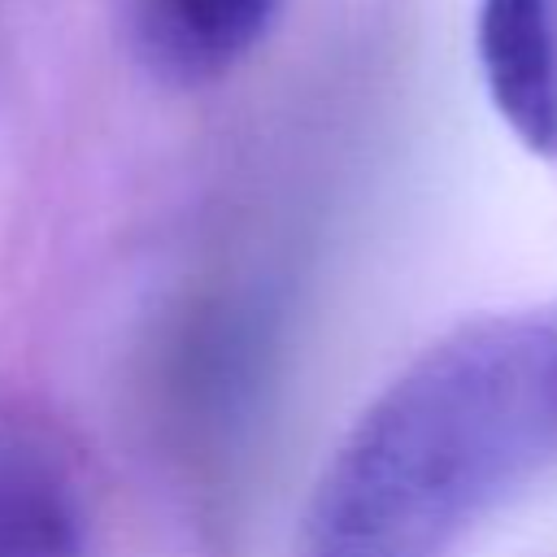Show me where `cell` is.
Segmentation results:
<instances>
[{
    "label": "cell",
    "mask_w": 557,
    "mask_h": 557,
    "mask_svg": "<svg viewBox=\"0 0 557 557\" xmlns=\"http://www.w3.org/2000/svg\"><path fill=\"white\" fill-rule=\"evenodd\" d=\"M557 461V305L483 313L426 344L344 431L292 557H453Z\"/></svg>",
    "instance_id": "1"
},
{
    "label": "cell",
    "mask_w": 557,
    "mask_h": 557,
    "mask_svg": "<svg viewBox=\"0 0 557 557\" xmlns=\"http://www.w3.org/2000/svg\"><path fill=\"white\" fill-rule=\"evenodd\" d=\"M474 48L500 122L557 161V0H479Z\"/></svg>",
    "instance_id": "2"
},
{
    "label": "cell",
    "mask_w": 557,
    "mask_h": 557,
    "mask_svg": "<svg viewBox=\"0 0 557 557\" xmlns=\"http://www.w3.org/2000/svg\"><path fill=\"white\" fill-rule=\"evenodd\" d=\"M283 0H139L144 57L178 78L205 83L244 61Z\"/></svg>",
    "instance_id": "3"
},
{
    "label": "cell",
    "mask_w": 557,
    "mask_h": 557,
    "mask_svg": "<svg viewBox=\"0 0 557 557\" xmlns=\"http://www.w3.org/2000/svg\"><path fill=\"white\" fill-rule=\"evenodd\" d=\"M87 522L70 470L30 435L0 431V557H83Z\"/></svg>",
    "instance_id": "4"
}]
</instances>
